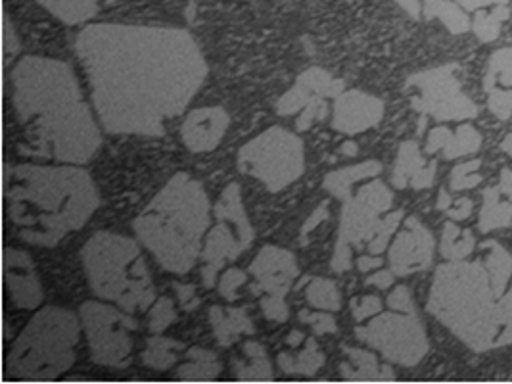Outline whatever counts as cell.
I'll use <instances>...</instances> for the list:
<instances>
[{"mask_svg":"<svg viewBox=\"0 0 512 384\" xmlns=\"http://www.w3.org/2000/svg\"><path fill=\"white\" fill-rule=\"evenodd\" d=\"M98 118L114 135L162 137L185 112L208 64L192 35L175 27L96 24L75 41Z\"/></svg>","mask_w":512,"mask_h":384,"instance_id":"6da1fadb","label":"cell"},{"mask_svg":"<svg viewBox=\"0 0 512 384\" xmlns=\"http://www.w3.org/2000/svg\"><path fill=\"white\" fill-rule=\"evenodd\" d=\"M12 104L25 129L24 156L85 164L100 146V131L66 62L25 56L10 75Z\"/></svg>","mask_w":512,"mask_h":384,"instance_id":"7a4b0ae2","label":"cell"},{"mask_svg":"<svg viewBox=\"0 0 512 384\" xmlns=\"http://www.w3.org/2000/svg\"><path fill=\"white\" fill-rule=\"evenodd\" d=\"M480 252L436 269L426 310L470 350L489 352L512 342V256L491 239Z\"/></svg>","mask_w":512,"mask_h":384,"instance_id":"3957f363","label":"cell"},{"mask_svg":"<svg viewBox=\"0 0 512 384\" xmlns=\"http://www.w3.org/2000/svg\"><path fill=\"white\" fill-rule=\"evenodd\" d=\"M4 191L20 237L47 248L81 229L100 204L91 175L70 166H6Z\"/></svg>","mask_w":512,"mask_h":384,"instance_id":"277c9868","label":"cell"},{"mask_svg":"<svg viewBox=\"0 0 512 384\" xmlns=\"http://www.w3.org/2000/svg\"><path fill=\"white\" fill-rule=\"evenodd\" d=\"M210 208L202 183L177 173L135 219L133 229L165 271L185 275L202 254Z\"/></svg>","mask_w":512,"mask_h":384,"instance_id":"5b68a950","label":"cell"},{"mask_svg":"<svg viewBox=\"0 0 512 384\" xmlns=\"http://www.w3.org/2000/svg\"><path fill=\"white\" fill-rule=\"evenodd\" d=\"M83 265L94 294L116 302L127 313L144 312L156 290L139 244L116 233H96L83 248Z\"/></svg>","mask_w":512,"mask_h":384,"instance_id":"8992f818","label":"cell"},{"mask_svg":"<svg viewBox=\"0 0 512 384\" xmlns=\"http://www.w3.org/2000/svg\"><path fill=\"white\" fill-rule=\"evenodd\" d=\"M77 317L70 310L45 308L37 313L8 354L6 375L22 381H52L75 361Z\"/></svg>","mask_w":512,"mask_h":384,"instance_id":"52a82bcc","label":"cell"},{"mask_svg":"<svg viewBox=\"0 0 512 384\" xmlns=\"http://www.w3.org/2000/svg\"><path fill=\"white\" fill-rule=\"evenodd\" d=\"M238 168L256 177L267 191H282L302 177L305 168L302 139L282 127H271L240 148Z\"/></svg>","mask_w":512,"mask_h":384,"instance_id":"ba28073f","label":"cell"},{"mask_svg":"<svg viewBox=\"0 0 512 384\" xmlns=\"http://www.w3.org/2000/svg\"><path fill=\"white\" fill-rule=\"evenodd\" d=\"M217 225L213 227L202 250L204 287H215L217 273L227 262H234L242 252H246L254 242V229L246 216L240 185L231 183L215 204Z\"/></svg>","mask_w":512,"mask_h":384,"instance_id":"9c48e42d","label":"cell"},{"mask_svg":"<svg viewBox=\"0 0 512 384\" xmlns=\"http://www.w3.org/2000/svg\"><path fill=\"white\" fill-rule=\"evenodd\" d=\"M392 204L394 194L380 179L361 187L355 196L351 194L346 200L330 264L336 273H346L351 269V246L361 248L365 240L373 239L382 216L392 208Z\"/></svg>","mask_w":512,"mask_h":384,"instance_id":"30bf717a","label":"cell"},{"mask_svg":"<svg viewBox=\"0 0 512 384\" xmlns=\"http://www.w3.org/2000/svg\"><path fill=\"white\" fill-rule=\"evenodd\" d=\"M355 336L376 348L388 361L405 367L419 365L428 354V338L417 312L382 313L365 327H357Z\"/></svg>","mask_w":512,"mask_h":384,"instance_id":"8fae6325","label":"cell"},{"mask_svg":"<svg viewBox=\"0 0 512 384\" xmlns=\"http://www.w3.org/2000/svg\"><path fill=\"white\" fill-rule=\"evenodd\" d=\"M81 317L93 360L98 365L125 367L133 350L131 331H137L139 323L131 315L98 302L83 304Z\"/></svg>","mask_w":512,"mask_h":384,"instance_id":"7c38bea8","label":"cell"},{"mask_svg":"<svg viewBox=\"0 0 512 384\" xmlns=\"http://www.w3.org/2000/svg\"><path fill=\"white\" fill-rule=\"evenodd\" d=\"M455 70L457 66H442L413 75L407 85L420 91V95L413 98V108L438 121L476 118L478 106L461 91V81Z\"/></svg>","mask_w":512,"mask_h":384,"instance_id":"4fadbf2b","label":"cell"},{"mask_svg":"<svg viewBox=\"0 0 512 384\" xmlns=\"http://www.w3.org/2000/svg\"><path fill=\"white\" fill-rule=\"evenodd\" d=\"M434 260V237L420 223L419 217L405 219L403 231H399L390 248V265L397 277H407L426 271Z\"/></svg>","mask_w":512,"mask_h":384,"instance_id":"5bb4252c","label":"cell"},{"mask_svg":"<svg viewBox=\"0 0 512 384\" xmlns=\"http://www.w3.org/2000/svg\"><path fill=\"white\" fill-rule=\"evenodd\" d=\"M250 271L256 277V294L267 292L282 298L290 292L300 275L294 254L279 246H265L250 265Z\"/></svg>","mask_w":512,"mask_h":384,"instance_id":"9a60e30c","label":"cell"},{"mask_svg":"<svg viewBox=\"0 0 512 384\" xmlns=\"http://www.w3.org/2000/svg\"><path fill=\"white\" fill-rule=\"evenodd\" d=\"M384 116V102L363 91H344L336 96L332 127L346 135H357L374 125Z\"/></svg>","mask_w":512,"mask_h":384,"instance_id":"2e32d148","label":"cell"},{"mask_svg":"<svg viewBox=\"0 0 512 384\" xmlns=\"http://www.w3.org/2000/svg\"><path fill=\"white\" fill-rule=\"evenodd\" d=\"M4 279L12 302L22 310H35L43 302V287L33 260L22 250H4Z\"/></svg>","mask_w":512,"mask_h":384,"instance_id":"e0dca14e","label":"cell"},{"mask_svg":"<svg viewBox=\"0 0 512 384\" xmlns=\"http://www.w3.org/2000/svg\"><path fill=\"white\" fill-rule=\"evenodd\" d=\"M344 81L334 79L321 68H311L303 72L296 85L277 102L279 116H294L317 98H336L344 93Z\"/></svg>","mask_w":512,"mask_h":384,"instance_id":"ac0fdd59","label":"cell"},{"mask_svg":"<svg viewBox=\"0 0 512 384\" xmlns=\"http://www.w3.org/2000/svg\"><path fill=\"white\" fill-rule=\"evenodd\" d=\"M231 123V116L225 108H200L187 116L181 129V137L192 152H210L217 148L225 137Z\"/></svg>","mask_w":512,"mask_h":384,"instance_id":"d6986e66","label":"cell"},{"mask_svg":"<svg viewBox=\"0 0 512 384\" xmlns=\"http://www.w3.org/2000/svg\"><path fill=\"white\" fill-rule=\"evenodd\" d=\"M436 169H438L436 162H426L422 158L419 144L415 141H407L399 146L392 183L396 189H407V187L417 191L430 189L434 185Z\"/></svg>","mask_w":512,"mask_h":384,"instance_id":"ffe728a7","label":"cell"},{"mask_svg":"<svg viewBox=\"0 0 512 384\" xmlns=\"http://www.w3.org/2000/svg\"><path fill=\"white\" fill-rule=\"evenodd\" d=\"M482 146V135L474 125H461L455 131L447 127H436L430 131L426 141V154L443 152L445 160H457L468 154H476Z\"/></svg>","mask_w":512,"mask_h":384,"instance_id":"44dd1931","label":"cell"},{"mask_svg":"<svg viewBox=\"0 0 512 384\" xmlns=\"http://www.w3.org/2000/svg\"><path fill=\"white\" fill-rule=\"evenodd\" d=\"M344 352L348 354L350 361H344L340 365V373L346 381L355 383H384V381H396V373L388 365H378V360L371 352L350 348L346 346Z\"/></svg>","mask_w":512,"mask_h":384,"instance_id":"7402d4cb","label":"cell"},{"mask_svg":"<svg viewBox=\"0 0 512 384\" xmlns=\"http://www.w3.org/2000/svg\"><path fill=\"white\" fill-rule=\"evenodd\" d=\"M211 329L217 342L229 348L242 335L254 333V323L240 308H221L213 306L210 310Z\"/></svg>","mask_w":512,"mask_h":384,"instance_id":"603a6c76","label":"cell"},{"mask_svg":"<svg viewBox=\"0 0 512 384\" xmlns=\"http://www.w3.org/2000/svg\"><path fill=\"white\" fill-rule=\"evenodd\" d=\"M380 171H382L380 162L369 160V162H363V164H357V166H350V168L338 169V171L328 173L323 185L332 196L346 202L351 196L353 183L369 179V177H376Z\"/></svg>","mask_w":512,"mask_h":384,"instance_id":"cb8c5ba5","label":"cell"},{"mask_svg":"<svg viewBox=\"0 0 512 384\" xmlns=\"http://www.w3.org/2000/svg\"><path fill=\"white\" fill-rule=\"evenodd\" d=\"M422 16L426 20H440L453 35H463L472 29V22L465 8L453 0H424Z\"/></svg>","mask_w":512,"mask_h":384,"instance_id":"d4e9b609","label":"cell"},{"mask_svg":"<svg viewBox=\"0 0 512 384\" xmlns=\"http://www.w3.org/2000/svg\"><path fill=\"white\" fill-rule=\"evenodd\" d=\"M512 223V202L501 200V189L489 187L484 191V204L480 210L478 227L480 233H491L495 229H505Z\"/></svg>","mask_w":512,"mask_h":384,"instance_id":"484cf974","label":"cell"},{"mask_svg":"<svg viewBox=\"0 0 512 384\" xmlns=\"http://www.w3.org/2000/svg\"><path fill=\"white\" fill-rule=\"evenodd\" d=\"M476 250V239L470 229H461L453 219L443 225L442 231V252L447 262H461L474 254Z\"/></svg>","mask_w":512,"mask_h":384,"instance_id":"4316f807","label":"cell"},{"mask_svg":"<svg viewBox=\"0 0 512 384\" xmlns=\"http://www.w3.org/2000/svg\"><path fill=\"white\" fill-rule=\"evenodd\" d=\"M187 358L188 363L177 371V377L181 381H213L223 369L217 356L204 348H190Z\"/></svg>","mask_w":512,"mask_h":384,"instance_id":"83f0119b","label":"cell"},{"mask_svg":"<svg viewBox=\"0 0 512 384\" xmlns=\"http://www.w3.org/2000/svg\"><path fill=\"white\" fill-rule=\"evenodd\" d=\"M39 4L68 25L89 22L98 12V0H39Z\"/></svg>","mask_w":512,"mask_h":384,"instance_id":"f1b7e54d","label":"cell"},{"mask_svg":"<svg viewBox=\"0 0 512 384\" xmlns=\"http://www.w3.org/2000/svg\"><path fill=\"white\" fill-rule=\"evenodd\" d=\"M244 354L250 363L234 361V373L240 381H273V367L267 358V352L257 342H246Z\"/></svg>","mask_w":512,"mask_h":384,"instance_id":"f546056e","label":"cell"},{"mask_svg":"<svg viewBox=\"0 0 512 384\" xmlns=\"http://www.w3.org/2000/svg\"><path fill=\"white\" fill-rule=\"evenodd\" d=\"M185 350V344L173 338H165V336H152L146 344V350L142 354L144 365L165 371L169 367L175 365V361L179 360V354Z\"/></svg>","mask_w":512,"mask_h":384,"instance_id":"4dcf8cb0","label":"cell"},{"mask_svg":"<svg viewBox=\"0 0 512 384\" xmlns=\"http://www.w3.org/2000/svg\"><path fill=\"white\" fill-rule=\"evenodd\" d=\"M279 365L280 369L288 375L296 373V375L313 377L325 365V354L319 352L315 338H307V346L303 348L298 358H292L290 354H280Z\"/></svg>","mask_w":512,"mask_h":384,"instance_id":"1f68e13d","label":"cell"},{"mask_svg":"<svg viewBox=\"0 0 512 384\" xmlns=\"http://www.w3.org/2000/svg\"><path fill=\"white\" fill-rule=\"evenodd\" d=\"M511 18V8L507 4H495L493 8L476 10V16L472 20V31L482 43H491L499 39L503 24Z\"/></svg>","mask_w":512,"mask_h":384,"instance_id":"d6a6232c","label":"cell"},{"mask_svg":"<svg viewBox=\"0 0 512 384\" xmlns=\"http://www.w3.org/2000/svg\"><path fill=\"white\" fill-rule=\"evenodd\" d=\"M307 302L325 312H338L342 308V296L334 281L330 279H311L307 287Z\"/></svg>","mask_w":512,"mask_h":384,"instance_id":"836d02e7","label":"cell"},{"mask_svg":"<svg viewBox=\"0 0 512 384\" xmlns=\"http://www.w3.org/2000/svg\"><path fill=\"white\" fill-rule=\"evenodd\" d=\"M495 83H501L503 87H512V47L501 48L493 52L489 58L488 73L484 77V89H495Z\"/></svg>","mask_w":512,"mask_h":384,"instance_id":"e575fe53","label":"cell"},{"mask_svg":"<svg viewBox=\"0 0 512 384\" xmlns=\"http://www.w3.org/2000/svg\"><path fill=\"white\" fill-rule=\"evenodd\" d=\"M403 217H405L403 210H397V212H392V214L382 217V221H380L373 239L369 240V254L378 256V254H382L388 248V242H390L392 235L399 229V223L403 221Z\"/></svg>","mask_w":512,"mask_h":384,"instance_id":"d590c367","label":"cell"},{"mask_svg":"<svg viewBox=\"0 0 512 384\" xmlns=\"http://www.w3.org/2000/svg\"><path fill=\"white\" fill-rule=\"evenodd\" d=\"M482 166V160H470L455 166L451 171V191H468L482 183V177L476 173Z\"/></svg>","mask_w":512,"mask_h":384,"instance_id":"8d00e7d4","label":"cell"},{"mask_svg":"<svg viewBox=\"0 0 512 384\" xmlns=\"http://www.w3.org/2000/svg\"><path fill=\"white\" fill-rule=\"evenodd\" d=\"M177 319V312H175V306L169 298H160L154 308L150 310L148 315V327L154 335H160L163 333L173 321Z\"/></svg>","mask_w":512,"mask_h":384,"instance_id":"74e56055","label":"cell"},{"mask_svg":"<svg viewBox=\"0 0 512 384\" xmlns=\"http://www.w3.org/2000/svg\"><path fill=\"white\" fill-rule=\"evenodd\" d=\"M488 106L491 114H495L499 120H509L512 116V91L491 89L488 93Z\"/></svg>","mask_w":512,"mask_h":384,"instance_id":"f35d334b","label":"cell"},{"mask_svg":"<svg viewBox=\"0 0 512 384\" xmlns=\"http://www.w3.org/2000/svg\"><path fill=\"white\" fill-rule=\"evenodd\" d=\"M328 114V104L326 98H317L313 102H309L302 110V116L296 121V129L298 131H307L315 121L325 120Z\"/></svg>","mask_w":512,"mask_h":384,"instance_id":"ab89813d","label":"cell"},{"mask_svg":"<svg viewBox=\"0 0 512 384\" xmlns=\"http://www.w3.org/2000/svg\"><path fill=\"white\" fill-rule=\"evenodd\" d=\"M350 308L355 321H365V319L382 312V300L378 296L353 298L350 302Z\"/></svg>","mask_w":512,"mask_h":384,"instance_id":"60d3db41","label":"cell"},{"mask_svg":"<svg viewBox=\"0 0 512 384\" xmlns=\"http://www.w3.org/2000/svg\"><path fill=\"white\" fill-rule=\"evenodd\" d=\"M244 283H246V273L242 269L231 267V269L225 271V275L219 281V292H221L223 298L233 302V300L238 298V288H240V285H244Z\"/></svg>","mask_w":512,"mask_h":384,"instance_id":"b9f144b4","label":"cell"},{"mask_svg":"<svg viewBox=\"0 0 512 384\" xmlns=\"http://www.w3.org/2000/svg\"><path fill=\"white\" fill-rule=\"evenodd\" d=\"M300 321L311 325L315 335H332V333L338 331V325H336L334 317L328 315V313L300 312Z\"/></svg>","mask_w":512,"mask_h":384,"instance_id":"7bdbcfd3","label":"cell"},{"mask_svg":"<svg viewBox=\"0 0 512 384\" xmlns=\"http://www.w3.org/2000/svg\"><path fill=\"white\" fill-rule=\"evenodd\" d=\"M261 310L265 313V317L269 319V321H277V323H284V321H288V306H286V302L282 300V296H273V294H269L267 298H263L261 300Z\"/></svg>","mask_w":512,"mask_h":384,"instance_id":"ee69618b","label":"cell"},{"mask_svg":"<svg viewBox=\"0 0 512 384\" xmlns=\"http://www.w3.org/2000/svg\"><path fill=\"white\" fill-rule=\"evenodd\" d=\"M388 308L390 310H396V312H417L415 310V302H413V296H411V290L403 285L399 287L388 296Z\"/></svg>","mask_w":512,"mask_h":384,"instance_id":"f6af8a7d","label":"cell"},{"mask_svg":"<svg viewBox=\"0 0 512 384\" xmlns=\"http://www.w3.org/2000/svg\"><path fill=\"white\" fill-rule=\"evenodd\" d=\"M2 48H4V64L8 66L12 56H16V52L20 50L16 29H14V25H12L8 16H4V41H2Z\"/></svg>","mask_w":512,"mask_h":384,"instance_id":"bcb514c9","label":"cell"},{"mask_svg":"<svg viewBox=\"0 0 512 384\" xmlns=\"http://www.w3.org/2000/svg\"><path fill=\"white\" fill-rule=\"evenodd\" d=\"M175 292H177V298H179L181 308L185 312H194L196 308H200L202 300L196 296V287L194 285H179V283H175Z\"/></svg>","mask_w":512,"mask_h":384,"instance_id":"7dc6e473","label":"cell"},{"mask_svg":"<svg viewBox=\"0 0 512 384\" xmlns=\"http://www.w3.org/2000/svg\"><path fill=\"white\" fill-rule=\"evenodd\" d=\"M472 210H474V202L470 198H459L453 202V206L445 214L453 221H465L466 217L472 214Z\"/></svg>","mask_w":512,"mask_h":384,"instance_id":"c3c4849f","label":"cell"},{"mask_svg":"<svg viewBox=\"0 0 512 384\" xmlns=\"http://www.w3.org/2000/svg\"><path fill=\"white\" fill-rule=\"evenodd\" d=\"M394 271H388V269H382V271H376L374 275H371L365 285H371V287L380 288V290H386V288L394 285Z\"/></svg>","mask_w":512,"mask_h":384,"instance_id":"681fc988","label":"cell"},{"mask_svg":"<svg viewBox=\"0 0 512 384\" xmlns=\"http://www.w3.org/2000/svg\"><path fill=\"white\" fill-rule=\"evenodd\" d=\"M326 217H328V204H321L313 214H311V217L303 223L302 227V237H305L307 233H311L315 227H319L323 221H325Z\"/></svg>","mask_w":512,"mask_h":384,"instance_id":"f907efd6","label":"cell"},{"mask_svg":"<svg viewBox=\"0 0 512 384\" xmlns=\"http://www.w3.org/2000/svg\"><path fill=\"white\" fill-rule=\"evenodd\" d=\"M457 4H461L465 10L470 12H476V10H482V8H489V6H495V4H507L509 0H453Z\"/></svg>","mask_w":512,"mask_h":384,"instance_id":"816d5d0a","label":"cell"},{"mask_svg":"<svg viewBox=\"0 0 512 384\" xmlns=\"http://www.w3.org/2000/svg\"><path fill=\"white\" fill-rule=\"evenodd\" d=\"M382 265H384V260L378 258V256H374V254L361 256V258L357 260V269H359L361 273H369V271H373V269H380Z\"/></svg>","mask_w":512,"mask_h":384,"instance_id":"f5cc1de1","label":"cell"},{"mask_svg":"<svg viewBox=\"0 0 512 384\" xmlns=\"http://www.w3.org/2000/svg\"><path fill=\"white\" fill-rule=\"evenodd\" d=\"M396 2L411 18H417V20H419L420 14H422V4H420V0H396Z\"/></svg>","mask_w":512,"mask_h":384,"instance_id":"db71d44e","label":"cell"},{"mask_svg":"<svg viewBox=\"0 0 512 384\" xmlns=\"http://www.w3.org/2000/svg\"><path fill=\"white\" fill-rule=\"evenodd\" d=\"M501 194H505L512 202V171L509 168L501 169V183H499Z\"/></svg>","mask_w":512,"mask_h":384,"instance_id":"11a10c76","label":"cell"},{"mask_svg":"<svg viewBox=\"0 0 512 384\" xmlns=\"http://www.w3.org/2000/svg\"><path fill=\"white\" fill-rule=\"evenodd\" d=\"M451 206H453V200H451L449 192L442 189V191H440V196H438V202H436V208H438L440 212H447Z\"/></svg>","mask_w":512,"mask_h":384,"instance_id":"9f6ffc18","label":"cell"},{"mask_svg":"<svg viewBox=\"0 0 512 384\" xmlns=\"http://www.w3.org/2000/svg\"><path fill=\"white\" fill-rule=\"evenodd\" d=\"M303 336L302 331H290V335L286 336V344L288 346H292V348H296V346H300L303 342Z\"/></svg>","mask_w":512,"mask_h":384,"instance_id":"6f0895ef","label":"cell"},{"mask_svg":"<svg viewBox=\"0 0 512 384\" xmlns=\"http://www.w3.org/2000/svg\"><path fill=\"white\" fill-rule=\"evenodd\" d=\"M340 152H342L344 156H350V158H353V156H357L359 148H357V144L355 143H344L340 146Z\"/></svg>","mask_w":512,"mask_h":384,"instance_id":"680465c9","label":"cell"},{"mask_svg":"<svg viewBox=\"0 0 512 384\" xmlns=\"http://www.w3.org/2000/svg\"><path fill=\"white\" fill-rule=\"evenodd\" d=\"M501 150H503L505 154H509L512 158V133L503 139V143H501Z\"/></svg>","mask_w":512,"mask_h":384,"instance_id":"91938a15","label":"cell"}]
</instances>
